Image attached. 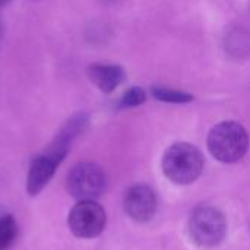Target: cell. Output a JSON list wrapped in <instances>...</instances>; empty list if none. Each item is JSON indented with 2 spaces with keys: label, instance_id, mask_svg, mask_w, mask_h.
Here are the masks:
<instances>
[{
  "label": "cell",
  "instance_id": "cell-1",
  "mask_svg": "<svg viewBox=\"0 0 250 250\" xmlns=\"http://www.w3.org/2000/svg\"><path fill=\"white\" fill-rule=\"evenodd\" d=\"M249 148L246 129L236 122H223L214 126L208 135V149L218 161L231 164L240 161Z\"/></svg>",
  "mask_w": 250,
  "mask_h": 250
},
{
  "label": "cell",
  "instance_id": "cell-2",
  "mask_svg": "<svg viewBox=\"0 0 250 250\" xmlns=\"http://www.w3.org/2000/svg\"><path fill=\"white\" fill-rule=\"evenodd\" d=\"M204 157L201 151L186 142L171 145L163 158L164 174L177 185L193 183L202 173Z\"/></svg>",
  "mask_w": 250,
  "mask_h": 250
},
{
  "label": "cell",
  "instance_id": "cell-3",
  "mask_svg": "<svg viewBox=\"0 0 250 250\" xmlns=\"http://www.w3.org/2000/svg\"><path fill=\"white\" fill-rule=\"evenodd\" d=\"M192 240L202 248H214L221 243L227 233V223L221 211L214 207H198L189 221Z\"/></svg>",
  "mask_w": 250,
  "mask_h": 250
},
{
  "label": "cell",
  "instance_id": "cell-4",
  "mask_svg": "<svg viewBox=\"0 0 250 250\" xmlns=\"http://www.w3.org/2000/svg\"><path fill=\"white\" fill-rule=\"evenodd\" d=\"M69 149L70 145L54 139L53 144L42 154L34 158L26 179V190L31 196L38 195L48 185V182L54 176V171L67 155Z\"/></svg>",
  "mask_w": 250,
  "mask_h": 250
},
{
  "label": "cell",
  "instance_id": "cell-5",
  "mask_svg": "<svg viewBox=\"0 0 250 250\" xmlns=\"http://www.w3.org/2000/svg\"><path fill=\"white\" fill-rule=\"evenodd\" d=\"M105 174L97 164H76L67 176L69 193L78 201H95L105 190Z\"/></svg>",
  "mask_w": 250,
  "mask_h": 250
},
{
  "label": "cell",
  "instance_id": "cell-6",
  "mask_svg": "<svg viewBox=\"0 0 250 250\" xmlns=\"http://www.w3.org/2000/svg\"><path fill=\"white\" fill-rule=\"evenodd\" d=\"M105 211L95 201H79L69 212L70 231L81 239H94L105 227Z\"/></svg>",
  "mask_w": 250,
  "mask_h": 250
},
{
  "label": "cell",
  "instance_id": "cell-7",
  "mask_svg": "<svg viewBox=\"0 0 250 250\" xmlns=\"http://www.w3.org/2000/svg\"><path fill=\"white\" fill-rule=\"evenodd\" d=\"M123 208L132 220L138 223H146L157 211V196L149 186L136 185L126 192Z\"/></svg>",
  "mask_w": 250,
  "mask_h": 250
},
{
  "label": "cell",
  "instance_id": "cell-8",
  "mask_svg": "<svg viewBox=\"0 0 250 250\" xmlns=\"http://www.w3.org/2000/svg\"><path fill=\"white\" fill-rule=\"evenodd\" d=\"M88 79L104 94L113 92L123 81L125 70L116 64H91L86 69Z\"/></svg>",
  "mask_w": 250,
  "mask_h": 250
},
{
  "label": "cell",
  "instance_id": "cell-9",
  "mask_svg": "<svg viewBox=\"0 0 250 250\" xmlns=\"http://www.w3.org/2000/svg\"><path fill=\"white\" fill-rule=\"evenodd\" d=\"M18 227L12 215H4L0 218V250H7L16 239Z\"/></svg>",
  "mask_w": 250,
  "mask_h": 250
},
{
  "label": "cell",
  "instance_id": "cell-10",
  "mask_svg": "<svg viewBox=\"0 0 250 250\" xmlns=\"http://www.w3.org/2000/svg\"><path fill=\"white\" fill-rule=\"evenodd\" d=\"M152 94L155 98L164 103H174V104H183L189 103L193 100V97L188 92L182 91H174V89H167V88H152Z\"/></svg>",
  "mask_w": 250,
  "mask_h": 250
},
{
  "label": "cell",
  "instance_id": "cell-11",
  "mask_svg": "<svg viewBox=\"0 0 250 250\" xmlns=\"http://www.w3.org/2000/svg\"><path fill=\"white\" fill-rule=\"evenodd\" d=\"M146 100L145 91L139 86H133L130 89H127L122 100H120V107L122 108H132V107H138L141 104H144Z\"/></svg>",
  "mask_w": 250,
  "mask_h": 250
},
{
  "label": "cell",
  "instance_id": "cell-12",
  "mask_svg": "<svg viewBox=\"0 0 250 250\" xmlns=\"http://www.w3.org/2000/svg\"><path fill=\"white\" fill-rule=\"evenodd\" d=\"M7 1H9V0H0V6H3V4H6Z\"/></svg>",
  "mask_w": 250,
  "mask_h": 250
},
{
  "label": "cell",
  "instance_id": "cell-13",
  "mask_svg": "<svg viewBox=\"0 0 250 250\" xmlns=\"http://www.w3.org/2000/svg\"><path fill=\"white\" fill-rule=\"evenodd\" d=\"M107 1H116V0H107Z\"/></svg>",
  "mask_w": 250,
  "mask_h": 250
}]
</instances>
